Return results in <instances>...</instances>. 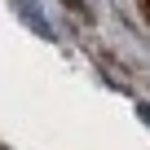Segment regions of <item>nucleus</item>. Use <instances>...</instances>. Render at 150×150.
Segmentation results:
<instances>
[{
    "mask_svg": "<svg viewBox=\"0 0 150 150\" xmlns=\"http://www.w3.org/2000/svg\"><path fill=\"white\" fill-rule=\"evenodd\" d=\"M137 9H141V18H146V27H150V0H137Z\"/></svg>",
    "mask_w": 150,
    "mask_h": 150,
    "instance_id": "obj_1",
    "label": "nucleus"
}]
</instances>
